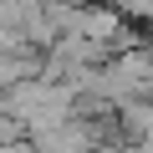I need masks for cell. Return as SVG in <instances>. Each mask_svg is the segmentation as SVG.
<instances>
[{
	"label": "cell",
	"instance_id": "1",
	"mask_svg": "<svg viewBox=\"0 0 153 153\" xmlns=\"http://www.w3.org/2000/svg\"><path fill=\"white\" fill-rule=\"evenodd\" d=\"M133 26H153V0H112Z\"/></svg>",
	"mask_w": 153,
	"mask_h": 153
}]
</instances>
